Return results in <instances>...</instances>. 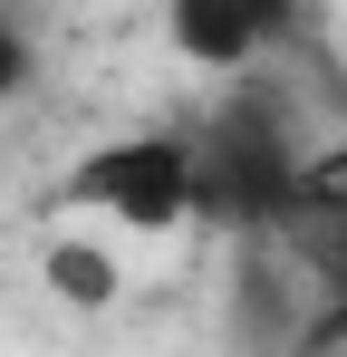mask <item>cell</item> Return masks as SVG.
I'll list each match as a JSON object with an SVG mask.
<instances>
[{"mask_svg":"<svg viewBox=\"0 0 347 357\" xmlns=\"http://www.w3.org/2000/svg\"><path fill=\"white\" fill-rule=\"evenodd\" d=\"M299 135L280 87H231L213 116H193V222L280 232L299 213Z\"/></svg>","mask_w":347,"mask_h":357,"instance_id":"1","label":"cell"},{"mask_svg":"<svg viewBox=\"0 0 347 357\" xmlns=\"http://www.w3.org/2000/svg\"><path fill=\"white\" fill-rule=\"evenodd\" d=\"M68 203H97L125 232H174L193 222V126H145V135H116L97 145L77 174H68Z\"/></svg>","mask_w":347,"mask_h":357,"instance_id":"2","label":"cell"},{"mask_svg":"<svg viewBox=\"0 0 347 357\" xmlns=\"http://www.w3.org/2000/svg\"><path fill=\"white\" fill-rule=\"evenodd\" d=\"M164 29L193 68H251L299 29V0H164Z\"/></svg>","mask_w":347,"mask_h":357,"instance_id":"3","label":"cell"},{"mask_svg":"<svg viewBox=\"0 0 347 357\" xmlns=\"http://www.w3.org/2000/svg\"><path fill=\"white\" fill-rule=\"evenodd\" d=\"M49 290L68 299V309H107V299L125 290V271H116V251H97V241H58L49 251Z\"/></svg>","mask_w":347,"mask_h":357,"instance_id":"4","label":"cell"},{"mask_svg":"<svg viewBox=\"0 0 347 357\" xmlns=\"http://www.w3.org/2000/svg\"><path fill=\"white\" fill-rule=\"evenodd\" d=\"M299 213H347V155H309L299 165Z\"/></svg>","mask_w":347,"mask_h":357,"instance_id":"5","label":"cell"},{"mask_svg":"<svg viewBox=\"0 0 347 357\" xmlns=\"http://www.w3.org/2000/svg\"><path fill=\"white\" fill-rule=\"evenodd\" d=\"M29 68H39V49H29V29H20V20H0V107H10V97L29 87Z\"/></svg>","mask_w":347,"mask_h":357,"instance_id":"6","label":"cell"},{"mask_svg":"<svg viewBox=\"0 0 347 357\" xmlns=\"http://www.w3.org/2000/svg\"><path fill=\"white\" fill-rule=\"evenodd\" d=\"M299 338H309V348H347V290H328V309H318Z\"/></svg>","mask_w":347,"mask_h":357,"instance_id":"7","label":"cell"}]
</instances>
